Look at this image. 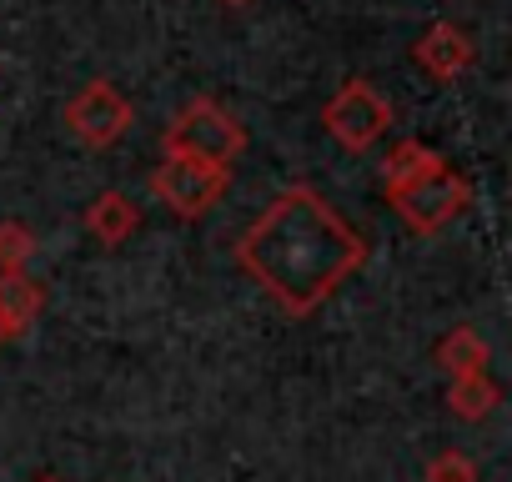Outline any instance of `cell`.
<instances>
[{"instance_id": "10", "label": "cell", "mask_w": 512, "mask_h": 482, "mask_svg": "<svg viewBox=\"0 0 512 482\" xmlns=\"http://www.w3.org/2000/svg\"><path fill=\"white\" fill-rule=\"evenodd\" d=\"M447 161L432 151V146H422V141H397L392 146V156L382 161V191L387 196H397V191H407V186H417V181H427V176H437Z\"/></svg>"}, {"instance_id": "15", "label": "cell", "mask_w": 512, "mask_h": 482, "mask_svg": "<svg viewBox=\"0 0 512 482\" xmlns=\"http://www.w3.org/2000/svg\"><path fill=\"white\" fill-rule=\"evenodd\" d=\"M36 482H61V477H36Z\"/></svg>"}, {"instance_id": "13", "label": "cell", "mask_w": 512, "mask_h": 482, "mask_svg": "<svg viewBox=\"0 0 512 482\" xmlns=\"http://www.w3.org/2000/svg\"><path fill=\"white\" fill-rule=\"evenodd\" d=\"M36 231L26 221H0V272H26L36 257Z\"/></svg>"}, {"instance_id": "1", "label": "cell", "mask_w": 512, "mask_h": 482, "mask_svg": "<svg viewBox=\"0 0 512 482\" xmlns=\"http://www.w3.org/2000/svg\"><path fill=\"white\" fill-rule=\"evenodd\" d=\"M241 272L287 317H312L367 262L362 231L312 186H282L236 241Z\"/></svg>"}, {"instance_id": "8", "label": "cell", "mask_w": 512, "mask_h": 482, "mask_svg": "<svg viewBox=\"0 0 512 482\" xmlns=\"http://www.w3.org/2000/svg\"><path fill=\"white\" fill-rule=\"evenodd\" d=\"M46 312V287L31 272H0V337H26Z\"/></svg>"}, {"instance_id": "3", "label": "cell", "mask_w": 512, "mask_h": 482, "mask_svg": "<svg viewBox=\"0 0 512 482\" xmlns=\"http://www.w3.org/2000/svg\"><path fill=\"white\" fill-rule=\"evenodd\" d=\"M322 126L332 131L337 146L367 151V146H377V141L387 136V126H392V101H387L372 81L352 76V81H342L337 96L322 106Z\"/></svg>"}, {"instance_id": "6", "label": "cell", "mask_w": 512, "mask_h": 482, "mask_svg": "<svg viewBox=\"0 0 512 482\" xmlns=\"http://www.w3.org/2000/svg\"><path fill=\"white\" fill-rule=\"evenodd\" d=\"M61 116H66V126H71L86 146H96V151L116 146V141L131 131V121H136L131 101H126L111 81H86V86L66 101Z\"/></svg>"}, {"instance_id": "4", "label": "cell", "mask_w": 512, "mask_h": 482, "mask_svg": "<svg viewBox=\"0 0 512 482\" xmlns=\"http://www.w3.org/2000/svg\"><path fill=\"white\" fill-rule=\"evenodd\" d=\"M226 186H231V171L206 166V161H186V156H166L151 171L156 201L171 216H181V221H201L206 211H216V201L226 196Z\"/></svg>"}, {"instance_id": "2", "label": "cell", "mask_w": 512, "mask_h": 482, "mask_svg": "<svg viewBox=\"0 0 512 482\" xmlns=\"http://www.w3.org/2000/svg\"><path fill=\"white\" fill-rule=\"evenodd\" d=\"M161 146H166V156H186V161H206V166L231 171V161L246 151V126L226 106H216L211 96H196L191 106L176 111Z\"/></svg>"}, {"instance_id": "16", "label": "cell", "mask_w": 512, "mask_h": 482, "mask_svg": "<svg viewBox=\"0 0 512 482\" xmlns=\"http://www.w3.org/2000/svg\"><path fill=\"white\" fill-rule=\"evenodd\" d=\"M226 6H246V0H226Z\"/></svg>"}, {"instance_id": "11", "label": "cell", "mask_w": 512, "mask_h": 482, "mask_svg": "<svg viewBox=\"0 0 512 482\" xmlns=\"http://www.w3.org/2000/svg\"><path fill=\"white\" fill-rule=\"evenodd\" d=\"M437 367L447 372V377H462V372H487V362H492V347H487V337L477 332V327H452L442 342H437Z\"/></svg>"}, {"instance_id": "17", "label": "cell", "mask_w": 512, "mask_h": 482, "mask_svg": "<svg viewBox=\"0 0 512 482\" xmlns=\"http://www.w3.org/2000/svg\"><path fill=\"white\" fill-rule=\"evenodd\" d=\"M0 342H6V337H0Z\"/></svg>"}, {"instance_id": "12", "label": "cell", "mask_w": 512, "mask_h": 482, "mask_svg": "<svg viewBox=\"0 0 512 482\" xmlns=\"http://www.w3.org/2000/svg\"><path fill=\"white\" fill-rule=\"evenodd\" d=\"M497 402H502V387H497L487 372H462V377L447 382V407H452V417H462V422L492 417Z\"/></svg>"}, {"instance_id": "9", "label": "cell", "mask_w": 512, "mask_h": 482, "mask_svg": "<svg viewBox=\"0 0 512 482\" xmlns=\"http://www.w3.org/2000/svg\"><path fill=\"white\" fill-rule=\"evenodd\" d=\"M136 226H141V211L126 191H101L86 206V231L101 241V247H121V241H131Z\"/></svg>"}, {"instance_id": "14", "label": "cell", "mask_w": 512, "mask_h": 482, "mask_svg": "<svg viewBox=\"0 0 512 482\" xmlns=\"http://www.w3.org/2000/svg\"><path fill=\"white\" fill-rule=\"evenodd\" d=\"M422 477H427V482H477V462H472L467 452H457V447H447V452H437V457H427V467H422Z\"/></svg>"}, {"instance_id": "5", "label": "cell", "mask_w": 512, "mask_h": 482, "mask_svg": "<svg viewBox=\"0 0 512 482\" xmlns=\"http://www.w3.org/2000/svg\"><path fill=\"white\" fill-rule=\"evenodd\" d=\"M392 206H397V216H402L417 236H432V231H442L447 221H457V216L472 206V181L457 176L452 166H442L437 176H427V181L397 191Z\"/></svg>"}, {"instance_id": "7", "label": "cell", "mask_w": 512, "mask_h": 482, "mask_svg": "<svg viewBox=\"0 0 512 482\" xmlns=\"http://www.w3.org/2000/svg\"><path fill=\"white\" fill-rule=\"evenodd\" d=\"M412 61H417V71L432 76V81H457L462 71H472L477 41H472L457 21H432V26L412 41Z\"/></svg>"}]
</instances>
